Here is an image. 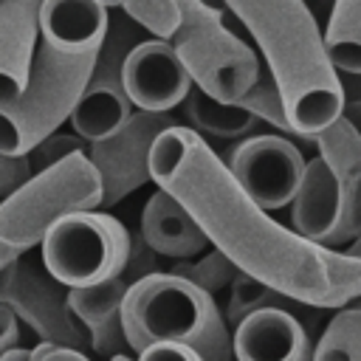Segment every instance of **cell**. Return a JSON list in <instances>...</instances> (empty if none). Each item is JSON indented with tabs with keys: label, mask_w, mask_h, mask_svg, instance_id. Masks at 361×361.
<instances>
[{
	"label": "cell",
	"mask_w": 361,
	"mask_h": 361,
	"mask_svg": "<svg viewBox=\"0 0 361 361\" xmlns=\"http://www.w3.org/2000/svg\"><path fill=\"white\" fill-rule=\"evenodd\" d=\"M17 344H20V322L6 305H0V358Z\"/></svg>",
	"instance_id": "obj_31"
},
{
	"label": "cell",
	"mask_w": 361,
	"mask_h": 361,
	"mask_svg": "<svg viewBox=\"0 0 361 361\" xmlns=\"http://www.w3.org/2000/svg\"><path fill=\"white\" fill-rule=\"evenodd\" d=\"M172 124H180L172 113L135 110L113 135L87 144L85 155L102 180V209L121 203L127 195L149 183L152 144Z\"/></svg>",
	"instance_id": "obj_10"
},
{
	"label": "cell",
	"mask_w": 361,
	"mask_h": 361,
	"mask_svg": "<svg viewBox=\"0 0 361 361\" xmlns=\"http://www.w3.org/2000/svg\"><path fill=\"white\" fill-rule=\"evenodd\" d=\"M169 45L183 62L192 85L226 104H234L262 68L254 48L223 23V8L203 0L180 3V20Z\"/></svg>",
	"instance_id": "obj_6"
},
{
	"label": "cell",
	"mask_w": 361,
	"mask_h": 361,
	"mask_svg": "<svg viewBox=\"0 0 361 361\" xmlns=\"http://www.w3.org/2000/svg\"><path fill=\"white\" fill-rule=\"evenodd\" d=\"M42 268L65 288H87L124 271L133 234L99 209L73 212L56 220L39 243Z\"/></svg>",
	"instance_id": "obj_7"
},
{
	"label": "cell",
	"mask_w": 361,
	"mask_h": 361,
	"mask_svg": "<svg viewBox=\"0 0 361 361\" xmlns=\"http://www.w3.org/2000/svg\"><path fill=\"white\" fill-rule=\"evenodd\" d=\"M0 305H6L17 322L31 327L39 341L76 350L87 347V336L68 307V288L45 268L25 259V254L0 268Z\"/></svg>",
	"instance_id": "obj_9"
},
{
	"label": "cell",
	"mask_w": 361,
	"mask_h": 361,
	"mask_svg": "<svg viewBox=\"0 0 361 361\" xmlns=\"http://www.w3.org/2000/svg\"><path fill=\"white\" fill-rule=\"evenodd\" d=\"M313 361H361V305L336 307V316L313 344Z\"/></svg>",
	"instance_id": "obj_22"
},
{
	"label": "cell",
	"mask_w": 361,
	"mask_h": 361,
	"mask_svg": "<svg viewBox=\"0 0 361 361\" xmlns=\"http://www.w3.org/2000/svg\"><path fill=\"white\" fill-rule=\"evenodd\" d=\"M127 350L155 341L186 344L203 361H231V330L212 293L172 271H152L130 285L121 302Z\"/></svg>",
	"instance_id": "obj_3"
},
{
	"label": "cell",
	"mask_w": 361,
	"mask_h": 361,
	"mask_svg": "<svg viewBox=\"0 0 361 361\" xmlns=\"http://www.w3.org/2000/svg\"><path fill=\"white\" fill-rule=\"evenodd\" d=\"M96 54H62L42 39L37 42L25 87L14 99L0 102V152L28 155L71 118Z\"/></svg>",
	"instance_id": "obj_5"
},
{
	"label": "cell",
	"mask_w": 361,
	"mask_h": 361,
	"mask_svg": "<svg viewBox=\"0 0 361 361\" xmlns=\"http://www.w3.org/2000/svg\"><path fill=\"white\" fill-rule=\"evenodd\" d=\"M144 39V28L135 25L124 11L118 20H110V31L96 54V62L90 68V76L71 110V130L85 141H102L113 135L133 113V102L124 90L121 68L135 42Z\"/></svg>",
	"instance_id": "obj_8"
},
{
	"label": "cell",
	"mask_w": 361,
	"mask_h": 361,
	"mask_svg": "<svg viewBox=\"0 0 361 361\" xmlns=\"http://www.w3.org/2000/svg\"><path fill=\"white\" fill-rule=\"evenodd\" d=\"M0 361H28V350L17 344V347H11V350H8V353H6Z\"/></svg>",
	"instance_id": "obj_33"
},
{
	"label": "cell",
	"mask_w": 361,
	"mask_h": 361,
	"mask_svg": "<svg viewBox=\"0 0 361 361\" xmlns=\"http://www.w3.org/2000/svg\"><path fill=\"white\" fill-rule=\"evenodd\" d=\"M102 3L110 8H121L147 34L169 39L172 31L178 28L183 0H102Z\"/></svg>",
	"instance_id": "obj_26"
},
{
	"label": "cell",
	"mask_w": 361,
	"mask_h": 361,
	"mask_svg": "<svg viewBox=\"0 0 361 361\" xmlns=\"http://www.w3.org/2000/svg\"><path fill=\"white\" fill-rule=\"evenodd\" d=\"M234 104L243 107V110H248V113L257 116L259 121L271 124L274 130H279V135H285V138H299L296 130H293L290 121H288V113H285V104H282V93H279L274 76H271L265 68H259L254 85H251ZM299 141H302V138H299Z\"/></svg>",
	"instance_id": "obj_24"
},
{
	"label": "cell",
	"mask_w": 361,
	"mask_h": 361,
	"mask_svg": "<svg viewBox=\"0 0 361 361\" xmlns=\"http://www.w3.org/2000/svg\"><path fill=\"white\" fill-rule=\"evenodd\" d=\"M31 175H34V166H31L28 155H6V152H0V200L6 195H11L14 189H20Z\"/></svg>",
	"instance_id": "obj_28"
},
{
	"label": "cell",
	"mask_w": 361,
	"mask_h": 361,
	"mask_svg": "<svg viewBox=\"0 0 361 361\" xmlns=\"http://www.w3.org/2000/svg\"><path fill=\"white\" fill-rule=\"evenodd\" d=\"M313 144L319 149V158L333 169L341 183L347 226L355 240L361 234V135L344 116H338L313 135Z\"/></svg>",
	"instance_id": "obj_19"
},
{
	"label": "cell",
	"mask_w": 361,
	"mask_h": 361,
	"mask_svg": "<svg viewBox=\"0 0 361 361\" xmlns=\"http://www.w3.org/2000/svg\"><path fill=\"white\" fill-rule=\"evenodd\" d=\"M172 274L183 276L195 288H200V290L214 296L217 290L231 285V279L237 276V265L226 254L212 248V251H200L197 257H189V259H175Z\"/></svg>",
	"instance_id": "obj_25"
},
{
	"label": "cell",
	"mask_w": 361,
	"mask_h": 361,
	"mask_svg": "<svg viewBox=\"0 0 361 361\" xmlns=\"http://www.w3.org/2000/svg\"><path fill=\"white\" fill-rule=\"evenodd\" d=\"M87 149V144L73 133V130H54L51 135H45L31 152H28V161H31V166H34V172H39V169H48V166H54V164H59L62 158H68V155H76V152H85Z\"/></svg>",
	"instance_id": "obj_27"
},
{
	"label": "cell",
	"mask_w": 361,
	"mask_h": 361,
	"mask_svg": "<svg viewBox=\"0 0 361 361\" xmlns=\"http://www.w3.org/2000/svg\"><path fill=\"white\" fill-rule=\"evenodd\" d=\"M110 361H133V358H130V355L124 353V355H116V358H110Z\"/></svg>",
	"instance_id": "obj_35"
},
{
	"label": "cell",
	"mask_w": 361,
	"mask_h": 361,
	"mask_svg": "<svg viewBox=\"0 0 361 361\" xmlns=\"http://www.w3.org/2000/svg\"><path fill=\"white\" fill-rule=\"evenodd\" d=\"M324 48L336 71L361 76V0L333 3L324 31Z\"/></svg>",
	"instance_id": "obj_21"
},
{
	"label": "cell",
	"mask_w": 361,
	"mask_h": 361,
	"mask_svg": "<svg viewBox=\"0 0 361 361\" xmlns=\"http://www.w3.org/2000/svg\"><path fill=\"white\" fill-rule=\"evenodd\" d=\"M347 254H353V257H361V234L347 245Z\"/></svg>",
	"instance_id": "obj_34"
},
{
	"label": "cell",
	"mask_w": 361,
	"mask_h": 361,
	"mask_svg": "<svg viewBox=\"0 0 361 361\" xmlns=\"http://www.w3.org/2000/svg\"><path fill=\"white\" fill-rule=\"evenodd\" d=\"M138 237L155 257L166 259H189L209 248V240L192 214L164 189H155L144 203Z\"/></svg>",
	"instance_id": "obj_18"
},
{
	"label": "cell",
	"mask_w": 361,
	"mask_h": 361,
	"mask_svg": "<svg viewBox=\"0 0 361 361\" xmlns=\"http://www.w3.org/2000/svg\"><path fill=\"white\" fill-rule=\"evenodd\" d=\"M42 0H0V102L14 99L31 73Z\"/></svg>",
	"instance_id": "obj_17"
},
{
	"label": "cell",
	"mask_w": 361,
	"mask_h": 361,
	"mask_svg": "<svg viewBox=\"0 0 361 361\" xmlns=\"http://www.w3.org/2000/svg\"><path fill=\"white\" fill-rule=\"evenodd\" d=\"M288 305H299V302H293V299L282 296L279 290H274L271 285H265V282H259V279L237 271V276L228 285V299H226L223 319H226V324L231 330L245 316H251V313H257L262 307H288Z\"/></svg>",
	"instance_id": "obj_23"
},
{
	"label": "cell",
	"mask_w": 361,
	"mask_h": 361,
	"mask_svg": "<svg viewBox=\"0 0 361 361\" xmlns=\"http://www.w3.org/2000/svg\"><path fill=\"white\" fill-rule=\"evenodd\" d=\"M254 37L262 68L274 76L290 127L313 141L344 107L341 73L333 68L324 34L305 0H220Z\"/></svg>",
	"instance_id": "obj_2"
},
{
	"label": "cell",
	"mask_w": 361,
	"mask_h": 361,
	"mask_svg": "<svg viewBox=\"0 0 361 361\" xmlns=\"http://www.w3.org/2000/svg\"><path fill=\"white\" fill-rule=\"evenodd\" d=\"M87 209H102V180L85 152L34 172L0 200V268L37 248L56 220Z\"/></svg>",
	"instance_id": "obj_4"
},
{
	"label": "cell",
	"mask_w": 361,
	"mask_h": 361,
	"mask_svg": "<svg viewBox=\"0 0 361 361\" xmlns=\"http://www.w3.org/2000/svg\"><path fill=\"white\" fill-rule=\"evenodd\" d=\"M133 361H203V355L186 344L155 341V344H147L144 350H138Z\"/></svg>",
	"instance_id": "obj_29"
},
{
	"label": "cell",
	"mask_w": 361,
	"mask_h": 361,
	"mask_svg": "<svg viewBox=\"0 0 361 361\" xmlns=\"http://www.w3.org/2000/svg\"><path fill=\"white\" fill-rule=\"evenodd\" d=\"M223 164L243 186V192L265 212L290 206L305 172L302 149L279 133L240 138L226 152Z\"/></svg>",
	"instance_id": "obj_11"
},
{
	"label": "cell",
	"mask_w": 361,
	"mask_h": 361,
	"mask_svg": "<svg viewBox=\"0 0 361 361\" xmlns=\"http://www.w3.org/2000/svg\"><path fill=\"white\" fill-rule=\"evenodd\" d=\"M152 271H158L155 254L138 237L133 240L130 259L118 276L104 279L99 285H87V288H68V307L73 319L82 324L87 336V347L104 361L127 353V338L121 327V302L130 285Z\"/></svg>",
	"instance_id": "obj_12"
},
{
	"label": "cell",
	"mask_w": 361,
	"mask_h": 361,
	"mask_svg": "<svg viewBox=\"0 0 361 361\" xmlns=\"http://www.w3.org/2000/svg\"><path fill=\"white\" fill-rule=\"evenodd\" d=\"M341 116L355 127V133L361 135V99H344V107H341Z\"/></svg>",
	"instance_id": "obj_32"
},
{
	"label": "cell",
	"mask_w": 361,
	"mask_h": 361,
	"mask_svg": "<svg viewBox=\"0 0 361 361\" xmlns=\"http://www.w3.org/2000/svg\"><path fill=\"white\" fill-rule=\"evenodd\" d=\"M290 228L324 248H344L353 243L341 183L319 155L305 161L299 189L290 200Z\"/></svg>",
	"instance_id": "obj_14"
},
{
	"label": "cell",
	"mask_w": 361,
	"mask_h": 361,
	"mask_svg": "<svg viewBox=\"0 0 361 361\" xmlns=\"http://www.w3.org/2000/svg\"><path fill=\"white\" fill-rule=\"evenodd\" d=\"M355 305H361V296H358V299H355Z\"/></svg>",
	"instance_id": "obj_36"
},
{
	"label": "cell",
	"mask_w": 361,
	"mask_h": 361,
	"mask_svg": "<svg viewBox=\"0 0 361 361\" xmlns=\"http://www.w3.org/2000/svg\"><path fill=\"white\" fill-rule=\"evenodd\" d=\"M149 183L169 192L237 271L282 296L310 307H344L361 296V257L310 243L274 220L192 127L172 124L155 138Z\"/></svg>",
	"instance_id": "obj_1"
},
{
	"label": "cell",
	"mask_w": 361,
	"mask_h": 361,
	"mask_svg": "<svg viewBox=\"0 0 361 361\" xmlns=\"http://www.w3.org/2000/svg\"><path fill=\"white\" fill-rule=\"evenodd\" d=\"M121 79L133 107L147 113L175 110L192 87V79L175 48L169 45V39L161 37H144L130 48Z\"/></svg>",
	"instance_id": "obj_13"
},
{
	"label": "cell",
	"mask_w": 361,
	"mask_h": 361,
	"mask_svg": "<svg viewBox=\"0 0 361 361\" xmlns=\"http://www.w3.org/2000/svg\"><path fill=\"white\" fill-rule=\"evenodd\" d=\"M28 361H90L85 355V350L76 347H65V344H51V341H39L28 350Z\"/></svg>",
	"instance_id": "obj_30"
},
{
	"label": "cell",
	"mask_w": 361,
	"mask_h": 361,
	"mask_svg": "<svg viewBox=\"0 0 361 361\" xmlns=\"http://www.w3.org/2000/svg\"><path fill=\"white\" fill-rule=\"evenodd\" d=\"M237 361H313V341L288 307H262L231 327Z\"/></svg>",
	"instance_id": "obj_15"
},
{
	"label": "cell",
	"mask_w": 361,
	"mask_h": 361,
	"mask_svg": "<svg viewBox=\"0 0 361 361\" xmlns=\"http://www.w3.org/2000/svg\"><path fill=\"white\" fill-rule=\"evenodd\" d=\"M110 20V6L102 0H42L39 39L62 54H96Z\"/></svg>",
	"instance_id": "obj_16"
},
{
	"label": "cell",
	"mask_w": 361,
	"mask_h": 361,
	"mask_svg": "<svg viewBox=\"0 0 361 361\" xmlns=\"http://www.w3.org/2000/svg\"><path fill=\"white\" fill-rule=\"evenodd\" d=\"M183 113L189 118V127L200 135H214V138H226V141H240L245 135H251L262 121L257 116H251L248 110L237 107V104H226L217 102L212 96H206L203 90H197L195 85L189 87L186 99L180 102Z\"/></svg>",
	"instance_id": "obj_20"
}]
</instances>
